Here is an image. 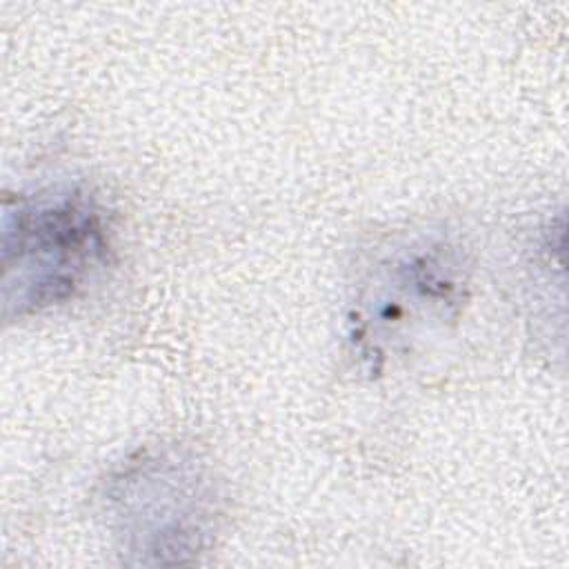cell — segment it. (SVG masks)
Here are the masks:
<instances>
[{
  "mask_svg": "<svg viewBox=\"0 0 569 569\" xmlns=\"http://www.w3.org/2000/svg\"><path fill=\"white\" fill-rule=\"evenodd\" d=\"M4 307L18 316L69 298L102 262L107 233L102 211L80 191L22 200L7 211Z\"/></svg>",
  "mask_w": 569,
  "mask_h": 569,
  "instance_id": "1",
  "label": "cell"
},
{
  "mask_svg": "<svg viewBox=\"0 0 569 569\" xmlns=\"http://www.w3.org/2000/svg\"><path fill=\"white\" fill-rule=\"evenodd\" d=\"M109 509L124 547L153 556L151 562H182L204 547L216 500L204 471L193 460L156 453L131 460L109 485Z\"/></svg>",
  "mask_w": 569,
  "mask_h": 569,
  "instance_id": "2",
  "label": "cell"
}]
</instances>
